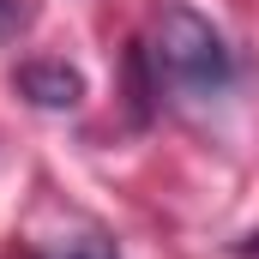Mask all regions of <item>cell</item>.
I'll return each mask as SVG.
<instances>
[{"instance_id":"6da1fadb","label":"cell","mask_w":259,"mask_h":259,"mask_svg":"<svg viewBox=\"0 0 259 259\" xmlns=\"http://www.w3.org/2000/svg\"><path fill=\"white\" fill-rule=\"evenodd\" d=\"M151 61H157L163 78H175L181 91H199V97H217L235 78V55H229L223 30L187 0H163L157 6V18H151Z\"/></svg>"},{"instance_id":"7a4b0ae2","label":"cell","mask_w":259,"mask_h":259,"mask_svg":"<svg viewBox=\"0 0 259 259\" xmlns=\"http://www.w3.org/2000/svg\"><path fill=\"white\" fill-rule=\"evenodd\" d=\"M12 84H18V97H30L36 109H78V97H84V78L66 61H24L12 72Z\"/></svg>"},{"instance_id":"3957f363","label":"cell","mask_w":259,"mask_h":259,"mask_svg":"<svg viewBox=\"0 0 259 259\" xmlns=\"http://www.w3.org/2000/svg\"><path fill=\"white\" fill-rule=\"evenodd\" d=\"M42 259H121V253H115V241L103 229H78V235H61Z\"/></svg>"},{"instance_id":"277c9868","label":"cell","mask_w":259,"mask_h":259,"mask_svg":"<svg viewBox=\"0 0 259 259\" xmlns=\"http://www.w3.org/2000/svg\"><path fill=\"white\" fill-rule=\"evenodd\" d=\"M30 12H36L30 0H0V36H18L30 24Z\"/></svg>"}]
</instances>
